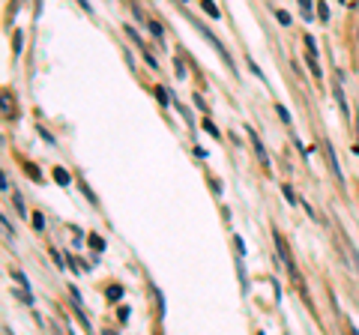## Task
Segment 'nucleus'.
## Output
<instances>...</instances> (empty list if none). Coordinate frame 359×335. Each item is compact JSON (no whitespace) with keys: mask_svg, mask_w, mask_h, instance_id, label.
I'll return each instance as SVG.
<instances>
[{"mask_svg":"<svg viewBox=\"0 0 359 335\" xmlns=\"http://www.w3.org/2000/svg\"><path fill=\"white\" fill-rule=\"evenodd\" d=\"M276 245H278V254H282V261H285V266H287V273H290V278L294 282H299V273H297V266H294V261H290V252H287V245H285V240L276 233Z\"/></svg>","mask_w":359,"mask_h":335,"instance_id":"obj_1","label":"nucleus"},{"mask_svg":"<svg viewBox=\"0 0 359 335\" xmlns=\"http://www.w3.org/2000/svg\"><path fill=\"white\" fill-rule=\"evenodd\" d=\"M327 156H330V168H332L335 180H339V183H344V177H341V168H339V159H335V150H332V144H327Z\"/></svg>","mask_w":359,"mask_h":335,"instance_id":"obj_2","label":"nucleus"},{"mask_svg":"<svg viewBox=\"0 0 359 335\" xmlns=\"http://www.w3.org/2000/svg\"><path fill=\"white\" fill-rule=\"evenodd\" d=\"M252 144H255V150H257V159H261V165H266V168H269V159H266V153H264V147H261V141H257V138L252 135Z\"/></svg>","mask_w":359,"mask_h":335,"instance_id":"obj_3","label":"nucleus"},{"mask_svg":"<svg viewBox=\"0 0 359 335\" xmlns=\"http://www.w3.org/2000/svg\"><path fill=\"white\" fill-rule=\"evenodd\" d=\"M54 180H57L60 186H66V183H69V174H66L63 168H57V171H54Z\"/></svg>","mask_w":359,"mask_h":335,"instance_id":"obj_4","label":"nucleus"},{"mask_svg":"<svg viewBox=\"0 0 359 335\" xmlns=\"http://www.w3.org/2000/svg\"><path fill=\"white\" fill-rule=\"evenodd\" d=\"M120 296H123V287H120V285L108 287V299H120Z\"/></svg>","mask_w":359,"mask_h":335,"instance_id":"obj_5","label":"nucleus"},{"mask_svg":"<svg viewBox=\"0 0 359 335\" xmlns=\"http://www.w3.org/2000/svg\"><path fill=\"white\" fill-rule=\"evenodd\" d=\"M204 9H207V15H212V18H216V15H219V9H216V4H210V0H204Z\"/></svg>","mask_w":359,"mask_h":335,"instance_id":"obj_6","label":"nucleus"},{"mask_svg":"<svg viewBox=\"0 0 359 335\" xmlns=\"http://www.w3.org/2000/svg\"><path fill=\"white\" fill-rule=\"evenodd\" d=\"M33 228H45V219H42V213H33Z\"/></svg>","mask_w":359,"mask_h":335,"instance_id":"obj_7","label":"nucleus"},{"mask_svg":"<svg viewBox=\"0 0 359 335\" xmlns=\"http://www.w3.org/2000/svg\"><path fill=\"white\" fill-rule=\"evenodd\" d=\"M299 6H302V13H306V18H311V0H299Z\"/></svg>","mask_w":359,"mask_h":335,"instance_id":"obj_8","label":"nucleus"},{"mask_svg":"<svg viewBox=\"0 0 359 335\" xmlns=\"http://www.w3.org/2000/svg\"><path fill=\"white\" fill-rule=\"evenodd\" d=\"M318 15H320V21H327V18H330V9H327V4H320V6H318Z\"/></svg>","mask_w":359,"mask_h":335,"instance_id":"obj_9","label":"nucleus"},{"mask_svg":"<svg viewBox=\"0 0 359 335\" xmlns=\"http://www.w3.org/2000/svg\"><path fill=\"white\" fill-rule=\"evenodd\" d=\"M90 245H93V249H96V252H102V245H105V242H102V240H99V237H90Z\"/></svg>","mask_w":359,"mask_h":335,"instance_id":"obj_10","label":"nucleus"},{"mask_svg":"<svg viewBox=\"0 0 359 335\" xmlns=\"http://www.w3.org/2000/svg\"><path fill=\"white\" fill-rule=\"evenodd\" d=\"M278 117H282L285 123H290V114H287V108H285V105H278Z\"/></svg>","mask_w":359,"mask_h":335,"instance_id":"obj_11","label":"nucleus"},{"mask_svg":"<svg viewBox=\"0 0 359 335\" xmlns=\"http://www.w3.org/2000/svg\"><path fill=\"white\" fill-rule=\"evenodd\" d=\"M278 21H282V25H290V15L285 13V9H278Z\"/></svg>","mask_w":359,"mask_h":335,"instance_id":"obj_12","label":"nucleus"},{"mask_svg":"<svg viewBox=\"0 0 359 335\" xmlns=\"http://www.w3.org/2000/svg\"><path fill=\"white\" fill-rule=\"evenodd\" d=\"M4 233H6V240H13L15 237V233H13V228H9V221L4 219Z\"/></svg>","mask_w":359,"mask_h":335,"instance_id":"obj_13","label":"nucleus"},{"mask_svg":"<svg viewBox=\"0 0 359 335\" xmlns=\"http://www.w3.org/2000/svg\"><path fill=\"white\" fill-rule=\"evenodd\" d=\"M150 30L156 33V36H162V27H159V21H150Z\"/></svg>","mask_w":359,"mask_h":335,"instance_id":"obj_14","label":"nucleus"}]
</instances>
